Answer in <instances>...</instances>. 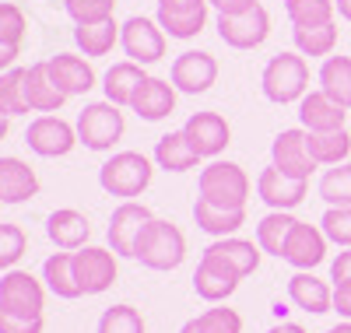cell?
Here are the masks:
<instances>
[{"instance_id":"cell-27","label":"cell","mask_w":351,"mask_h":333,"mask_svg":"<svg viewBox=\"0 0 351 333\" xmlns=\"http://www.w3.org/2000/svg\"><path fill=\"white\" fill-rule=\"evenodd\" d=\"M193 221L197 228H204L208 235H218V238H228V235H236L243 225H246V210H221L208 200H200L193 204Z\"/></svg>"},{"instance_id":"cell-21","label":"cell","mask_w":351,"mask_h":333,"mask_svg":"<svg viewBox=\"0 0 351 333\" xmlns=\"http://www.w3.org/2000/svg\"><path fill=\"white\" fill-rule=\"evenodd\" d=\"M344 116L348 109H341L334 99H327L324 92H309L299 102V119L302 130L309 134H330V130H344Z\"/></svg>"},{"instance_id":"cell-39","label":"cell","mask_w":351,"mask_h":333,"mask_svg":"<svg viewBox=\"0 0 351 333\" xmlns=\"http://www.w3.org/2000/svg\"><path fill=\"white\" fill-rule=\"evenodd\" d=\"M99 333H144V319L134 306H109L99 319Z\"/></svg>"},{"instance_id":"cell-33","label":"cell","mask_w":351,"mask_h":333,"mask_svg":"<svg viewBox=\"0 0 351 333\" xmlns=\"http://www.w3.org/2000/svg\"><path fill=\"white\" fill-rule=\"evenodd\" d=\"M291 225H295V218H291L288 210H271V214L256 225V246L263 253H271V256H281Z\"/></svg>"},{"instance_id":"cell-28","label":"cell","mask_w":351,"mask_h":333,"mask_svg":"<svg viewBox=\"0 0 351 333\" xmlns=\"http://www.w3.org/2000/svg\"><path fill=\"white\" fill-rule=\"evenodd\" d=\"M155 162H158V169H165V172H186V169H197L200 155L190 147V140H186L183 130H180V134L158 137V144H155Z\"/></svg>"},{"instance_id":"cell-55","label":"cell","mask_w":351,"mask_h":333,"mask_svg":"<svg viewBox=\"0 0 351 333\" xmlns=\"http://www.w3.org/2000/svg\"><path fill=\"white\" fill-rule=\"evenodd\" d=\"M330 333H351V319H348V323H341V326H334Z\"/></svg>"},{"instance_id":"cell-47","label":"cell","mask_w":351,"mask_h":333,"mask_svg":"<svg viewBox=\"0 0 351 333\" xmlns=\"http://www.w3.org/2000/svg\"><path fill=\"white\" fill-rule=\"evenodd\" d=\"M208 0H158V11H169V14H183V11H204Z\"/></svg>"},{"instance_id":"cell-32","label":"cell","mask_w":351,"mask_h":333,"mask_svg":"<svg viewBox=\"0 0 351 333\" xmlns=\"http://www.w3.org/2000/svg\"><path fill=\"white\" fill-rule=\"evenodd\" d=\"M211 253H218L225 263H232L239 270V278L253 274V270L260 267V246H253V242L246 238H236V235H228V238H218L215 246H208Z\"/></svg>"},{"instance_id":"cell-16","label":"cell","mask_w":351,"mask_h":333,"mask_svg":"<svg viewBox=\"0 0 351 333\" xmlns=\"http://www.w3.org/2000/svg\"><path fill=\"white\" fill-rule=\"evenodd\" d=\"M215 77H218V64H215L211 53L190 49L183 56H176V64H172V84L186 95L208 92V88L215 84Z\"/></svg>"},{"instance_id":"cell-8","label":"cell","mask_w":351,"mask_h":333,"mask_svg":"<svg viewBox=\"0 0 351 333\" xmlns=\"http://www.w3.org/2000/svg\"><path fill=\"white\" fill-rule=\"evenodd\" d=\"M218 36L232 49H256L271 36V18L260 4L243 14H218Z\"/></svg>"},{"instance_id":"cell-38","label":"cell","mask_w":351,"mask_h":333,"mask_svg":"<svg viewBox=\"0 0 351 333\" xmlns=\"http://www.w3.org/2000/svg\"><path fill=\"white\" fill-rule=\"evenodd\" d=\"M319 197L330 207H351V162L324 172V179H319Z\"/></svg>"},{"instance_id":"cell-7","label":"cell","mask_w":351,"mask_h":333,"mask_svg":"<svg viewBox=\"0 0 351 333\" xmlns=\"http://www.w3.org/2000/svg\"><path fill=\"white\" fill-rule=\"evenodd\" d=\"M120 42H123V53L134 60V64H158L165 56V32L162 25L144 18V14H134L123 28H120Z\"/></svg>"},{"instance_id":"cell-44","label":"cell","mask_w":351,"mask_h":333,"mask_svg":"<svg viewBox=\"0 0 351 333\" xmlns=\"http://www.w3.org/2000/svg\"><path fill=\"white\" fill-rule=\"evenodd\" d=\"M25 14H21V8L18 4H0V42H8V46H21V39H25Z\"/></svg>"},{"instance_id":"cell-30","label":"cell","mask_w":351,"mask_h":333,"mask_svg":"<svg viewBox=\"0 0 351 333\" xmlns=\"http://www.w3.org/2000/svg\"><path fill=\"white\" fill-rule=\"evenodd\" d=\"M306 147L316 165H344L351 155V134L348 130H330V134H309L306 130Z\"/></svg>"},{"instance_id":"cell-13","label":"cell","mask_w":351,"mask_h":333,"mask_svg":"<svg viewBox=\"0 0 351 333\" xmlns=\"http://www.w3.org/2000/svg\"><path fill=\"white\" fill-rule=\"evenodd\" d=\"M324 256H327V235H324V228L306 225V221L291 225L281 260H288L295 270H313V267L324 263Z\"/></svg>"},{"instance_id":"cell-25","label":"cell","mask_w":351,"mask_h":333,"mask_svg":"<svg viewBox=\"0 0 351 333\" xmlns=\"http://www.w3.org/2000/svg\"><path fill=\"white\" fill-rule=\"evenodd\" d=\"M144 74L141 64H134V60H123V64H112L102 77V88H106V102L112 106H130L134 95H137V88L144 84Z\"/></svg>"},{"instance_id":"cell-49","label":"cell","mask_w":351,"mask_h":333,"mask_svg":"<svg viewBox=\"0 0 351 333\" xmlns=\"http://www.w3.org/2000/svg\"><path fill=\"white\" fill-rule=\"evenodd\" d=\"M208 4H215L218 14H243V11L256 8L260 0H208Z\"/></svg>"},{"instance_id":"cell-6","label":"cell","mask_w":351,"mask_h":333,"mask_svg":"<svg viewBox=\"0 0 351 333\" xmlns=\"http://www.w3.org/2000/svg\"><path fill=\"white\" fill-rule=\"evenodd\" d=\"M43 306H46V295L43 284L25 274V270H8L0 278V309L21 316V319H43Z\"/></svg>"},{"instance_id":"cell-41","label":"cell","mask_w":351,"mask_h":333,"mask_svg":"<svg viewBox=\"0 0 351 333\" xmlns=\"http://www.w3.org/2000/svg\"><path fill=\"white\" fill-rule=\"evenodd\" d=\"M319 228H324V235L330 242L351 249V207H327V214H324V221H319Z\"/></svg>"},{"instance_id":"cell-50","label":"cell","mask_w":351,"mask_h":333,"mask_svg":"<svg viewBox=\"0 0 351 333\" xmlns=\"http://www.w3.org/2000/svg\"><path fill=\"white\" fill-rule=\"evenodd\" d=\"M18 49H21V46H8V42H0V74L14 67V60H18Z\"/></svg>"},{"instance_id":"cell-54","label":"cell","mask_w":351,"mask_h":333,"mask_svg":"<svg viewBox=\"0 0 351 333\" xmlns=\"http://www.w3.org/2000/svg\"><path fill=\"white\" fill-rule=\"evenodd\" d=\"M180 333H200V326H197V319H190V323H186V326H183Z\"/></svg>"},{"instance_id":"cell-46","label":"cell","mask_w":351,"mask_h":333,"mask_svg":"<svg viewBox=\"0 0 351 333\" xmlns=\"http://www.w3.org/2000/svg\"><path fill=\"white\" fill-rule=\"evenodd\" d=\"M334 312L351 319V281H341L334 284Z\"/></svg>"},{"instance_id":"cell-29","label":"cell","mask_w":351,"mask_h":333,"mask_svg":"<svg viewBox=\"0 0 351 333\" xmlns=\"http://www.w3.org/2000/svg\"><path fill=\"white\" fill-rule=\"evenodd\" d=\"M43 281H46V288L56 298H77V295H84L77 278H74V253H53L43 263Z\"/></svg>"},{"instance_id":"cell-53","label":"cell","mask_w":351,"mask_h":333,"mask_svg":"<svg viewBox=\"0 0 351 333\" xmlns=\"http://www.w3.org/2000/svg\"><path fill=\"white\" fill-rule=\"evenodd\" d=\"M8 119H11V116H4V112H0V140H4V137H8V127H11V123H8Z\"/></svg>"},{"instance_id":"cell-19","label":"cell","mask_w":351,"mask_h":333,"mask_svg":"<svg viewBox=\"0 0 351 333\" xmlns=\"http://www.w3.org/2000/svg\"><path fill=\"white\" fill-rule=\"evenodd\" d=\"M130 109L141 119H148V123H158V119L172 116V109H176V84H169L162 77H144V84L137 88Z\"/></svg>"},{"instance_id":"cell-15","label":"cell","mask_w":351,"mask_h":333,"mask_svg":"<svg viewBox=\"0 0 351 333\" xmlns=\"http://www.w3.org/2000/svg\"><path fill=\"white\" fill-rule=\"evenodd\" d=\"M152 221V210L144 207V204H134V200H127V204H120L112 210V218H109V246H112V253L116 256H134V242H137V235H141V228Z\"/></svg>"},{"instance_id":"cell-52","label":"cell","mask_w":351,"mask_h":333,"mask_svg":"<svg viewBox=\"0 0 351 333\" xmlns=\"http://www.w3.org/2000/svg\"><path fill=\"white\" fill-rule=\"evenodd\" d=\"M334 4H337V14L344 21H351V0H334Z\"/></svg>"},{"instance_id":"cell-24","label":"cell","mask_w":351,"mask_h":333,"mask_svg":"<svg viewBox=\"0 0 351 333\" xmlns=\"http://www.w3.org/2000/svg\"><path fill=\"white\" fill-rule=\"evenodd\" d=\"M288 295H291V301H295L302 312H313V316H324V312L334 309V291L319 278L306 274V270H299V274L288 281Z\"/></svg>"},{"instance_id":"cell-35","label":"cell","mask_w":351,"mask_h":333,"mask_svg":"<svg viewBox=\"0 0 351 333\" xmlns=\"http://www.w3.org/2000/svg\"><path fill=\"white\" fill-rule=\"evenodd\" d=\"M295 39V49L302 56H330L334 46H337V25H316V28H295L291 32Z\"/></svg>"},{"instance_id":"cell-9","label":"cell","mask_w":351,"mask_h":333,"mask_svg":"<svg viewBox=\"0 0 351 333\" xmlns=\"http://www.w3.org/2000/svg\"><path fill=\"white\" fill-rule=\"evenodd\" d=\"M25 144L32 147L36 155H43V158H64L77 144V127L64 123L60 116H39V119L28 123Z\"/></svg>"},{"instance_id":"cell-5","label":"cell","mask_w":351,"mask_h":333,"mask_svg":"<svg viewBox=\"0 0 351 333\" xmlns=\"http://www.w3.org/2000/svg\"><path fill=\"white\" fill-rule=\"evenodd\" d=\"M123 137V112L112 102H92L77 116V140L88 151H109Z\"/></svg>"},{"instance_id":"cell-22","label":"cell","mask_w":351,"mask_h":333,"mask_svg":"<svg viewBox=\"0 0 351 333\" xmlns=\"http://www.w3.org/2000/svg\"><path fill=\"white\" fill-rule=\"evenodd\" d=\"M88 232H92L88 218L77 214V210H71V207L53 210V214L46 218V235L53 238V246H56V249H64V253H77V249H84Z\"/></svg>"},{"instance_id":"cell-51","label":"cell","mask_w":351,"mask_h":333,"mask_svg":"<svg viewBox=\"0 0 351 333\" xmlns=\"http://www.w3.org/2000/svg\"><path fill=\"white\" fill-rule=\"evenodd\" d=\"M267 333H306L299 323H278L274 330H267Z\"/></svg>"},{"instance_id":"cell-40","label":"cell","mask_w":351,"mask_h":333,"mask_svg":"<svg viewBox=\"0 0 351 333\" xmlns=\"http://www.w3.org/2000/svg\"><path fill=\"white\" fill-rule=\"evenodd\" d=\"M64 8L74 18V25H102L112 18L116 0H64Z\"/></svg>"},{"instance_id":"cell-10","label":"cell","mask_w":351,"mask_h":333,"mask_svg":"<svg viewBox=\"0 0 351 333\" xmlns=\"http://www.w3.org/2000/svg\"><path fill=\"white\" fill-rule=\"evenodd\" d=\"M239 270L232 267V263H225L218 253H211V249H204V256H200V263H197V274H193V288H197V295L204 298V301H221V298H228L232 291L239 288Z\"/></svg>"},{"instance_id":"cell-36","label":"cell","mask_w":351,"mask_h":333,"mask_svg":"<svg viewBox=\"0 0 351 333\" xmlns=\"http://www.w3.org/2000/svg\"><path fill=\"white\" fill-rule=\"evenodd\" d=\"M155 21L162 25V32L169 39H193V36L204 32V25H208V8H204V11H183V14L158 11Z\"/></svg>"},{"instance_id":"cell-34","label":"cell","mask_w":351,"mask_h":333,"mask_svg":"<svg viewBox=\"0 0 351 333\" xmlns=\"http://www.w3.org/2000/svg\"><path fill=\"white\" fill-rule=\"evenodd\" d=\"M337 4L334 0H285V14L295 28H316V25H330Z\"/></svg>"},{"instance_id":"cell-14","label":"cell","mask_w":351,"mask_h":333,"mask_svg":"<svg viewBox=\"0 0 351 333\" xmlns=\"http://www.w3.org/2000/svg\"><path fill=\"white\" fill-rule=\"evenodd\" d=\"M271 158H274V169H281L285 175L291 179H306L316 172V162L306 147V130H281L271 144Z\"/></svg>"},{"instance_id":"cell-11","label":"cell","mask_w":351,"mask_h":333,"mask_svg":"<svg viewBox=\"0 0 351 333\" xmlns=\"http://www.w3.org/2000/svg\"><path fill=\"white\" fill-rule=\"evenodd\" d=\"M74 278L84 295H102L116 281V253L99 249V246H84L74 253Z\"/></svg>"},{"instance_id":"cell-26","label":"cell","mask_w":351,"mask_h":333,"mask_svg":"<svg viewBox=\"0 0 351 333\" xmlns=\"http://www.w3.org/2000/svg\"><path fill=\"white\" fill-rule=\"evenodd\" d=\"M319 92L341 109H351V56H327L319 67Z\"/></svg>"},{"instance_id":"cell-18","label":"cell","mask_w":351,"mask_h":333,"mask_svg":"<svg viewBox=\"0 0 351 333\" xmlns=\"http://www.w3.org/2000/svg\"><path fill=\"white\" fill-rule=\"evenodd\" d=\"M49 77L53 84L60 88V92L71 99V95H84V92H92L95 88V71L88 60L74 56V53H56L49 60Z\"/></svg>"},{"instance_id":"cell-4","label":"cell","mask_w":351,"mask_h":333,"mask_svg":"<svg viewBox=\"0 0 351 333\" xmlns=\"http://www.w3.org/2000/svg\"><path fill=\"white\" fill-rule=\"evenodd\" d=\"M99 183L112 197H141L152 183V162L137 151H120L99 169Z\"/></svg>"},{"instance_id":"cell-43","label":"cell","mask_w":351,"mask_h":333,"mask_svg":"<svg viewBox=\"0 0 351 333\" xmlns=\"http://www.w3.org/2000/svg\"><path fill=\"white\" fill-rule=\"evenodd\" d=\"M200 333H243V319L236 309H208L204 316H197Z\"/></svg>"},{"instance_id":"cell-48","label":"cell","mask_w":351,"mask_h":333,"mask_svg":"<svg viewBox=\"0 0 351 333\" xmlns=\"http://www.w3.org/2000/svg\"><path fill=\"white\" fill-rule=\"evenodd\" d=\"M330 281L341 284V281H351V249L337 253V260L330 263Z\"/></svg>"},{"instance_id":"cell-31","label":"cell","mask_w":351,"mask_h":333,"mask_svg":"<svg viewBox=\"0 0 351 333\" xmlns=\"http://www.w3.org/2000/svg\"><path fill=\"white\" fill-rule=\"evenodd\" d=\"M74 42L84 56H106L116 42H120V28L116 21H102V25H77L74 28Z\"/></svg>"},{"instance_id":"cell-1","label":"cell","mask_w":351,"mask_h":333,"mask_svg":"<svg viewBox=\"0 0 351 333\" xmlns=\"http://www.w3.org/2000/svg\"><path fill=\"white\" fill-rule=\"evenodd\" d=\"M183 256H186V238L172 221L152 218L134 242V260H141L152 270H176L183 263Z\"/></svg>"},{"instance_id":"cell-12","label":"cell","mask_w":351,"mask_h":333,"mask_svg":"<svg viewBox=\"0 0 351 333\" xmlns=\"http://www.w3.org/2000/svg\"><path fill=\"white\" fill-rule=\"evenodd\" d=\"M183 137L190 140V147L200 158H215L228 147L232 130L225 123V116H218V112H193L183 123Z\"/></svg>"},{"instance_id":"cell-56","label":"cell","mask_w":351,"mask_h":333,"mask_svg":"<svg viewBox=\"0 0 351 333\" xmlns=\"http://www.w3.org/2000/svg\"><path fill=\"white\" fill-rule=\"evenodd\" d=\"M327 333H330V330H327Z\"/></svg>"},{"instance_id":"cell-45","label":"cell","mask_w":351,"mask_h":333,"mask_svg":"<svg viewBox=\"0 0 351 333\" xmlns=\"http://www.w3.org/2000/svg\"><path fill=\"white\" fill-rule=\"evenodd\" d=\"M0 333H43V319H21L0 309Z\"/></svg>"},{"instance_id":"cell-37","label":"cell","mask_w":351,"mask_h":333,"mask_svg":"<svg viewBox=\"0 0 351 333\" xmlns=\"http://www.w3.org/2000/svg\"><path fill=\"white\" fill-rule=\"evenodd\" d=\"M0 112L4 116L32 112L25 102V67H11V71L0 74Z\"/></svg>"},{"instance_id":"cell-20","label":"cell","mask_w":351,"mask_h":333,"mask_svg":"<svg viewBox=\"0 0 351 333\" xmlns=\"http://www.w3.org/2000/svg\"><path fill=\"white\" fill-rule=\"evenodd\" d=\"M25 102H28L32 112H56L67 102V95L49 77V60L25 67Z\"/></svg>"},{"instance_id":"cell-42","label":"cell","mask_w":351,"mask_h":333,"mask_svg":"<svg viewBox=\"0 0 351 333\" xmlns=\"http://www.w3.org/2000/svg\"><path fill=\"white\" fill-rule=\"evenodd\" d=\"M28 249V238L18 225H0V270L14 267Z\"/></svg>"},{"instance_id":"cell-23","label":"cell","mask_w":351,"mask_h":333,"mask_svg":"<svg viewBox=\"0 0 351 333\" xmlns=\"http://www.w3.org/2000/svg\"><path fill=\"white\" fill-rule=\"evenodd\" d=\"M39 193V179L21 158H0V204H25Z\"/></svg>"},{"instance_id":"cell-3","label":"cell","mask_w":351,"mask_h":333,"mask_svg":"<svg viewBox=\"0 0 351 333\" xmlns=\"http://www.w3.org/2000/svg\"><path fill=\"white\" fill-rule=\"evenodd\" d=\"M250 197V179L232 162H211L200 172V200H208L221 210H243Z\"/></svg>"},{"instance_id":"cell-2","label":"cell","mask_w":351,"mask_h":333,"mask_svg":"<svg viewBox=\"0 0 351 333\" xmlns=\"http://www.w3.org/2000/svg\"><path fill=\"white\" fill-rule=\"evenodd\" d=\"M263 95L274 106H288V102H302L306 88H309V67L299 53H278L267 67H263Z\"/></svg>"},{"instance_id":"cell-17","label":"cell","mask_w":351,"mask_h":333,"mask_svg":"<svg viewBox=\"0 0 351 333\" xmlns=\"http://www.w3.org/2000/svg\"><path fill=\"white\" fill-rule=\"evenodd\" d=\"M256 193H260V200L267 204V207H274V210H291V207H299L302 200H306V193H309V183L306 179H291V175H285L281 169H263L260 172V179H256Z\"/></svg>"}]
</instances>
